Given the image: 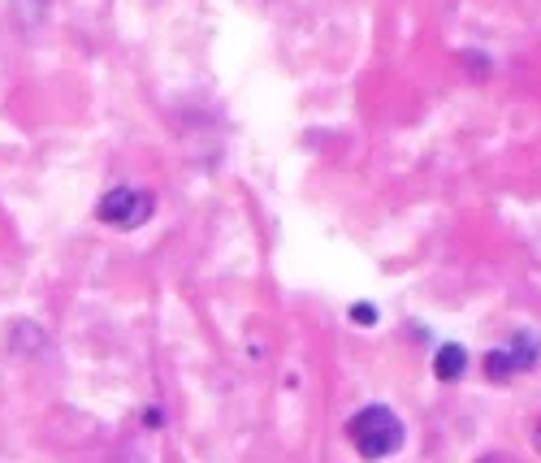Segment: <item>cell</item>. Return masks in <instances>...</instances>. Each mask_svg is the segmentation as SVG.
I'll return each instance as SVG.
<instances>
[{"label":"cell","instance_id":"cell-1","mask_svg":"<svg viewBox=\"0 0 541 463\" xmlns=\"http://www.w3.org/2000/svg\"><path fill=\"white\" fill-rule=\"evenodd\" d=\"M347 438L364 459H386L403 446V420L386 403H373L347 420Z\"/></svg>","mask_w":541,"mask_h":463},{"label":"cell","instance_id":"cell-3","mask_svg":"<svg viewBox=\"0 0 541 463\" xmlns=\"http://www.w3.org/2000/svg\"><path fill=\"white\" fill-rule=\"evenodd\" d=\"M533 360H537V338L520 334V351H490L485 355V368H490V377H507V373L533 368Z\"/></svg>","mask_w":541,"mask_h":463},{"label":"cell","instance_id":"cell-5","mask_svg":"<svg viewBox=\"0 0 541 463\" xmlns=\"http://www.w3.org/2000/svg\"><path fill=\"white\" fill-rule=\"evenodd\" d=\"M351 316H355L360 325H373V321H377V308H364V303H360V308H355Z\"/></svg>","mask_w":541,"mask_h":463},{"label":"cell","instance_id":"cell-2","mask_svg":"<svg viewBox=\"0 0 541 463\" xmlns=\"http://www.w3.org/2000/svg\"><path fill=\"white\" fill-rule=\"evenodd\" d=\"M96 217L109 221V226L135 230V226H143V221L152 217V195H148V191H130V187H113V191L100 200Z\"/></svg>","mask_w":541,"mask_h":463},{"label":"cell","instance_id":"cell-4","mask_svg":"<svg viewBox=\"0 0 541 463\" xmlns=\"http://www.w3.org/2000/svg\"><path fill=\"white\" fill-rule=\"evenodd\" d=\"M468 368V351L455 347V342H446V347L438 351V360H433V373H438V381H459Z\"/></svg>","mask_w":541,"mask_h":463}]
</instances>
